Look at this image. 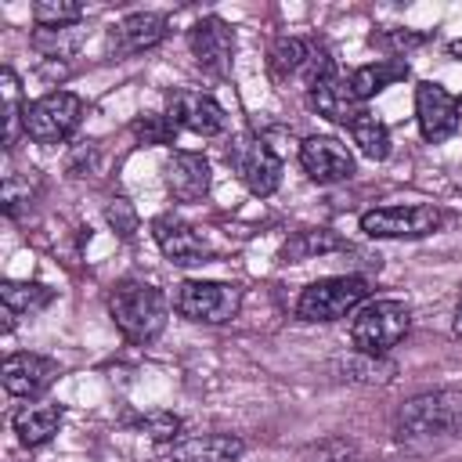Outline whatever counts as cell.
Returning a JSON list of instances; mask_svg holds the SVG:
<instances>
[{"label": "cell", "instance_id": "1", "mask_svg": "<svg viewBox=\"0 0 462 462\" xmlns=\"http://www.w3.org/2000/svg\"><path fill=\"white\" fill-rule=\"evenodd\" d=\"M444 437H462V390H430L404 401L393 415L397 444H430Z\"/></svg>", "mask_w": 462, "mask_h": 462}, {"label": "cell", "instance_id": "20", "mask_svg": "<svg viewBox=\"0 0 462 462\" xmlns=\"http://www.w3.org/2000/svg\"><path fill=\"white\" fill-rule=\"evenodd\" d=\"M408 61L404 58H379V61H368V65H357L354 72H350V90H354V97L365 105L368 97H375V94H383L386 87H393V83H401V79H408Z\"/></svg>", "mask_w": 462, "mask_h": 462}, {"label": "cell", "instance_id": "12", "mask_svg": "<svg viewBox=\"0 0 462 462\" xmlns=\"http://www.w3.org/2000/svg\"><path fill=\"white\" fill-rule=\"evenodd\" d=\"M152 238H155L159 253L170 263H177V267H195V263H206L209 260L206 238L188 220H180L177 213H159L152 220Z\"/></svg>", "mask_w": 462, "mask_h": 462}, {"label": "cell", "instance_id": "30", "mask_svg": "<svg viewBox=\"0 0 462 462\" xmlns=\"http://www.w3.org/2000/svg\"><path fill=\"white\" fill-rule=\"evenodd\" d=\"M130 426H134L137 433L152 437L155 444H173L177 433H180V419H177L173 411H144V415H137Z\"/></svg>", "mask_w": 462, "mask_h": 462}, {"label": "cell", "instance_id": "17", "mask_svg": "<svg viewBox=\"0 0 462 462\" xmlns=\"http://www.w3.org/2000/svg\"><path fill=\"white\" fill-rule=\"evenodd\" d=\"M170 32V22L155 11H134L126 18H119L112 29H108V43L116 54H141V51H152L166 40Z\"/></svg>", "mask_w": 462, "mask_h": 462}, {"label": "cell", "instance_id": "9", "mask_svg": "<svg viewBox=\"0 0 462 462\" xmlns=\"http://www.w3.org/2000/svg\"><path fill=\"white\" fill-rule=\"evenodd\" d=\"M188 47H191L195 65H199L206 76L220 79V76H227V72H231L235 29H231L224 18L209 14V18H202V22H195V25L188 29Z\"/></svg>", "mask_w": 462, "mask_h": 462}, {"label": "cell", "instance_id": "16", "mask_svg": "<svg viewBox=\"0 0 462 462\" xmlns=\"http://www.w3.org/2000/svg\"><path fill=\"white\" fill-rule=\"evenodd\" d=\"M162 180L173 202H199L213 188V170L202 152H170L162 162Z\"/></svg>", "mask_w": 462, "mask_h": 462}, {"label": "cell", "instance_id": "6", "mask_svg": "<svg viewBox=\"0 0 462 462\" xmlns=\"http://www.w3.org/2000/svg\"><path fill=\"white\" fill-rule=\"evenodd\" d=\"M83 119V97L72 90H47L25 105V137L36 144H61Z\"/></svg>", "mask_w": 462, "mask_h": 462}, {"label": "cell", "instance_id": "28", "mask_svg": "<svg viewBox=\"0 0 462 462\" xmlns=\"http://www.w3.org/2000/svg\"><path fill=\"white\" fill-rule=\"evenodd\" d=\"M32 22L36 29H65L83 22V4L76 0H36L32 4Z\"/></svg>", "mask_w": 462, "mask_h": 462}, {"label": "cell", "instance_id": "7", "mask_svg": "<svg viewBox=\"0 0 462 462\" xmlns=\"http://www.w3.org/2000/svg\"><path fill=\"white\" fill-rule=\"evenodd\" d=\"M227 159L231 166L238 170L242 184L256 195V199H267L278 191L282 184V155L256 134H238L227 148Z\"/></svg>", "mask_w": 462, "mask_h": 462}, {"label": "cell", "instance_id": "26", "mask_svg": "<svg viewBox=\"0 0 462 462\" xmlns=\"http://www.w3.org/2000/svg\"><path fill=\"white\" fill-rule=\"evenodd\" d=\"M32 51H40L43 58L58 61V58H72L83 43V29L79 25H65V29H32L29 36Z\"/></svg>", "mask_w": 462, "mask_h": 462}, {"label": "cell", "instance_id": "23", "mask_svg": "<svg viewBox=\"0 0 462 462\" xmlns=\"http://www.w3.org/2000/svg\"><path fill=\"white\" fill-rule=\"evenodd\" d=\"M310 47L314 40H303V36H278L267 51V72L274 83H289V79H300L303 69H307V58H310Z\"/></svg>", "mask_w": 462, "mask_h": 462}, {"label": "cell", "instance_id": "14", "mask_svg": "<svg viewBox=\"0 0 462 462\" xmlns=\"http://www.w3.org/2000/svg\"><path fill=\"white\" fill-rule=\"evenodd\" d=\"M242 455L245 440L235 433H195L159 444V462H238Z\"/></svg>", "mask_w": 462, "mask_h": 462}, {"label": "cell", "instance_id": "5", "mask_svg": "<svg viewBox=\"0 0 462 462\" xmlns=\"http://www.w3.org/2000/svg\"><path fill=\"white\" fill-rule=\"evenodd\" d=\"M368 300V282L357 274H336L310 282L296 300L300 321H339Z\"/></svg>", "mask_w": 462, "mask_h": 462}, {"label": "cell", "instance_id": "2", "mask_svg": "<svg viewBox=\"0 0 462 462\" xmlns=\"http://www.w3.org/2000/svg\"><path fill=\"white\" fill-rule=\"evenodd\" d=\"M108 314H112L116 328L123 332V339L148 346L162 336L166 318H170V303H166L162 289H155L152 282L123 278L108 289Z\"/></svg>", "mask_w": 462, "mask_h": 462}, {"label": "cell", "instance_id": "8", "mask_svg": "<svg viewBox=\"0 0 462 462\" xmlns=\"http://www.w3.org/2000/svg\"><path fill=\"white\" fill-rule=\"evenodd\" d=\"M444 209L437 206H379L361 213V231L368 238H426L444 227Z\"/></svg>", "mask_w": 462, "mask_h": 462}, {"label": "cell", "instance_id": "22", "mask_svg": "<svg viewBox=\"0 0 462 462\" xmlns=\"http://www.w3.org/2000/svg\"><path fill=\"white\" fill-rule=\"evenodd\" d=\"M339 249H350L339 231H332V227H307V231H296V235L285 238L278 260L282 263H303V260L328 256V253H339Z\"/></svg>", "mask_w": 462, "mask_h": 462}, {"label": "cell", "instance_id": "13", "mask_svg": "<svg viewBox=\"0 0 462 462\" xmlns=\"http://www.w3.org/2000/svg\"><path fill=\"white\" fill-rule=\"evenodd\" d=\"M177 130H191L199 137H217L227 130V112L213 94L202 90H177L170 94V112H166Z\"/></svg>", "mask_w": 462, "mask_h": 462}, {"label": "cell", "instance_id": "18", "mask_svg": "<svg viewBox=\"0 0 462 462\" xmlns=\"http://www.w3.org/2000/svg\"><path fill=\"white\" fill-rule=\"evenodd\" d=\"M307 101H310V108H314L321 119H328V123H336V126H350V123L365 112V105L354 97L350 83H346L339 72H332V76H325L321 83H314V87L307 90Z\"/></svg>", "mask_w": 462, "mask_h": 462}, {"label": "cell", "instance_id": "24", "mask_svg": "<svg viewBox=\"0 0 462 462\" xmlns=\"http://www.w3.org/2000/svg\"><path fill=\"white\" fill-rule=\"evenodd\" d=\"M350 130V137H354V144L361 148V155L365 159H372V162H383L386 155H390V130H386V123L383 119H375L368 108L346 126Z\"/></svg>", "mask_w": 462, "mask_h": 462}, {"label": "cell", "instance_id": "19", "mask_svg": "<svg viewBox=\"0 0 462 462\" xmlns=\"http://www.w3.org/2000/svg\"><path fill=\"white\" fill-rule=\"evenodd\" d=\"M54 300V289L43 282H4L0 285V303H4V332L14 328L18 318L40 314Z\"/></svg>", "mask_w": 462, "mask_h": 462}, {"label": "cell", "instance_id": "33", "mask_svg": "<svg viewBox=\"0 0 462 462\" xmlns=\"http://www.w3.org/2000/svg\"><path fill=\"white\" fill-rule=\"evenodd\" d=\"M451 332H455V336H462V300H458V307H455V321H451Z\"/></svg>", "mask_w": 462, "mask_h": 462}, {"label": "cell", "instance_id": "25", "mask_svg": "<svg viewBox=\"0 0 462 462\" xmlns=\"http://www.w3.org/2000/svg\"><path fill=\"white\" fill-rule=\"evenodd\" d=\"M0 90H4V152L18 144V134H25V105L18 94V76L11 65L0 72Z\"/></svg>", "mask_w": 462, "mask_h": 462}, {"label": "cell", "instance_id": "31", "mask_svg": "<svg viewBox=\"0 0 462 462\" xmlns=\"http://www.w3.org/2000/svg\"><path fill=\"white\" fill-rule=\"evenodd\" d=\"M372 43H379L383 51H390L397 58V54H408V51L430 43V32H419V29H383V32L372 36Z\"/></svg>", "mask_w": 462, "mask_h": 462}, {"label": "cell", "instance_id": "32", "mask_svg": "<svg viewBox=\"0 0 462 462\" xmlns=\"http://www.w3.org/2000/svg\"><path fill=\"white\" fill-rule=\"evenodd\" d=\"M105 217H108V224H112L123 238H134V231H137V217H134V209H130L126 199H116V202L105 209Z\"/></svg>", "mask_w": 462, "mask_h": 462}, {"label": "cell", "instance_id": "34", "mask_svg": "<svg viewBox=\"0 0 462 462\" xmlns=\"http://www.w3.org/2000/svg\"><path fill=\"white\" fill-rule=\"evenodd\" d=\"M448 54H451V58H462V40H451V43H448Z\"/></svg>", "mask_w": 462, "mask_h": 462}, {"label": "cell", "instance_id": "3", "mask_svg": "<svg viewBox=\"0 0 462 462\" xmlns=\"http://www.w3.org/2000/svg\"><path fill=\"white\" fill-rule=\"evenodd\" d=\"M411 328V310L401 300H372L365 303L354 321H350V343L361 354H375L383 357L386 350H393Z\"/></svg>", "mask_w": 462, "mask_h": 462}, {"label": "cell", "instance_id": "21", "mask_svg": "<svg viewBox=\"0 0 462 462\" xmlns=\"http://www.w3.org/2000/svg\"><path fill=\"white\" fill-rule=\"evenodd\" d=\"M61 419H65L61 404H25V408L14 411L11 426H14V433L25 448H40L61 430Z\"/></svg>", "mask_w": 462, "mask_h": 462}, {"label": "cell", "instance_id": "27", "mask_svg": "<svg viewBox=\"0 0 462 462\" xmlns=\"http://www.w3.org/2000/svg\"><path fill=\"white\" fill-rule=\"evenodd\" d=\"M336 368H339L343 379H350V383H390V379L397 375V365H393V361L375 357V354H361V350H357L354 357L339 361Z\"/></svg>", "mask_w": 462, "mask_h": 462}, {"label": "cell", "instance_id": "29", "mask_svg": "<svg viewBox=\"0 0 462 462\" xmlns=\"http://www.w3.org/2000/svg\"><path fill=\"white\" fill-rule=\"evenodd\" d=\"M130 134L141 141V144H173L177 141V123L170 116H159V112H144L130 123Z\"/></svg>", "mask_w": 462, "mask_h": 462}, {"label": "cell", "instance_id": "11", "mask_svg": "<svg viewBox=\"0 0 462 462\" xmlns=\"http://www.w3.org/2000/svg\"><path fill=\"white\" fill-rule=\"evenodd\" d=\"M61 375V365L47 354H7L4 361V372H0V383L11 397H22V401H36L43 397Z\"/></svg>", "mask_w": 462, "mask_h": 462}, {"label": "cell", "instance_id": "15", "mask_svg": "<svg viewBox=\"0 0 462 462\" xmlns=\"http://www.w3.org/2000/svg\"><path fill=\"white\" fill-rule=\"evenodd\" d=\"M300 166H303V173L310 177V180H318V184H339V180H350L354 177V155H350V148L343 144V141H336V137H307L303 144H300Z\"/></svg>", "mask_w": 462, "mask_h": 462}, {"label": "cell", "instance_id": "10", "mask_svg": "<svg viewBox=\"0 0 462 462\" xmlns=\"http://www.w3.org/2000/svg\"><path fill=\"white\" fill-rule=\"evenodd\" d=\"M415 119H419V134L430 144H440L458 130V119H462L458 97L451 90H444L440 83L422 79L415 87Z\"/></svg>", "mask_w": 462, "mask_h": 462}, {"label": "cell", "instance_id": "4", "mask_svg": "<svg viewBox=\"0 0 462 462\" xmlns=\"http://www.w3.org/2000/svg\"><path fill=\"white\" fill-rule=\"evenodd\" d=\"M173 310L195 325H227L242 310V285L235 282H180L173 292Z\"/></svg>", "mask_w": 462, "mask_h": 462}]
</instances>
